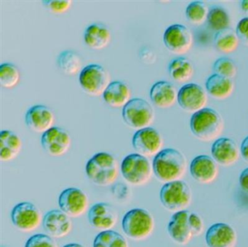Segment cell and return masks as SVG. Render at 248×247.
I'll use <instances>...</instances> for the list:
<instances>
[{
	"mask_svg": "<svg viewBox=\"0 0 248 247\" xmlns=\"http://www.w3.org/2000/svg\"><path fill=\"white\" fill-rule=\"evenodd\" d=\"M152 167L154 174L162 183L177 181L181 180L186 172V158L175 148H165L155 155Z\"/></svg>",
	"mask_w": 248,
	"mask_h": 247,
	"instance_id": "obj_1",
	"label": "cell"
},
{
	"mask_svg": "<svg viewBox=\"0 0 248 247\" xmlns=\"http://www.w3.org/2000/svg\"><path fill=\"white\" fill-rule=\"evenodd\" d=\"M118 161L111 154L100 152L91 157L85 166L88 179L96 185L107 187L115 183L120 174Z\"/></svg>",
	"mask_w": 248,
	"mask_h": 247,
	"instance_id": "obj_2",
	"label": "cell"
},
{
	"mask_svg": "<svg viewBox=\"0 0 248 247\" xmlns=\"http://www.w3.org/2000/svg\"><path fill=\"white\" fill-rule=\"evenodd\" d=\"M193 135L200 140H216L224 129V121L221 115L214 109L205 108L194 113L190 120Z\"/></svg>",
	"mask_w": 248,
	"mask_h": 247,
	"instance_id": "obj_3",
	"label": "cell"
},
{
	"mask_svg": "<svg viewBox=\"0 0 248 247\" xmlns=\"http://www.w3.org/2000/svg\"><path fill=\"white\" fill-rule=\"evenodd\" d=\"M155 227V219L152 214L140 208H135L126 212L122 222L124 233L135 241L147 239L153 233Z\"/></svg>",
	"mask_w": 248,
	"mask_h": 247,
	"instance_id": "obj_4",
	"label": "cell"
},
{
	"mask_svg": "<svg viewBox=\"0 0 248 247\" xmlns=\"http://www.w3.org/2000/svg\"><path fill=\"white\" fill-rule=\"evenodd\" d=\"M162 206L170 212L186 210L191 205L192 192L191 187L182 180L165 183L159 192Z\"/></svg>",
	"mask_w": 248,
	"mask_h": 247,
	"instance_id": "obj_5",
	"label": "cell"
},
{
	"mask_svg": "<svg viewBox=\"0 0 248 247\" xmlns=\"http://www.w3.org/2000/svg\"><path fill=\"white\" fill-rule=\"evenodd\" d=\"M120 171L124 180L134 186L144 185L150 181L154 174L149 160L137 153L124 157L120 165Z\"/></svg>",
	"mask_w": 248,
	"mask_h": 247,
	"instance_id": "obj_6",
	"label": "cell"
},
{
	"mask_svg": "<svg viewBox=\"0 0 248 247\" xmlns=\"http://www.w3.org/2000/svg\"><path fill=\"white\" fill-rule=\"evenodd\" d=\"M150 103L141 98L132 99L123 108V118L129 127L136 130L150 127L155 120Z\"/></svg>",
	"mask_w": 248,
	"mask_h": 247,
	"instance_id": "obj_7",
	"label": "cell"
},
{
	"mask_svg": "<svg viewBox=\"0 0 248 247\" xmlns=\"http://www.w3.org/2000/svg\"><path fill=\"white\" fill-rule=\"evenodd\" d=\"M79 84L91 96H103L111 84V77L106 68L98 64L87 65L79 73Z\"/></svg>",
	"mask_w": 248,
	"mask_h": 247,
	"instance_id": "obj_8",
	"label": "cell"
},
{
	"mask_svg": "<svg viewBox=\"0 0 248 247\" xmlns=\"http://www.w3.org/2000/svg\"><path fill=\"white\" fill-rule=\"evenodd\" d=\"M11 216L14 226L22 232H32L43 224L41 211L31 202H21L16 205Z\"/></svg>",
	"mask_w": 248,
	"mask_h": 247,
	"instance_id": "obj_9",
	"label": "cell"
},
{
	"mask_svg": "<svg viewBox=\"0 0 248 247\" xmlns=\"http://www.w3.org/2000/svg\"><path fill=\"white\" fill-rule=\"evenodd\" d=\"M163 144L161 134L151 126L136 131L132 139L135 151L146 158L157 155L162 151Z\"/></svg>",
	"mask_w": 248,
	"mask_h": 247,
	"instance_id": "obj_10",
	"label": "cell"
},
{
	"mask_svg": "<svg viewBox=\"0 0 248 247\" xmlns=\"http://www.w3.org/2000/svg\"><path fill=\"white\" fill-rule=\"evenodd\" d=\"M61 210L69 217H79L89 207V199L85 192L78 187H68L59 195Z\"/></svg>",
	"mask_w": 248,
	"mask_h": 247,
	"instance_id": "obj_11",
	"label": "cell"
},
{
	"mask_svg": "<svg viewBox=\"0 0 248 247\" xmlns=\"http://www.w3.org/2000/svg\"><path fill=\"white\" fill-rule=\"evenodd\" d=\"M41 145L50 156L65 155L72 146V138L67 131L59 126H53L41 137Z\"/></svg>",
	"mask_w": 248,
	"mask_h": 247,
	"instance_id": "obj_12",
	"label": "cell"
},
{
	"mask_svg": "<svg viewBox=\"0 0 248 247\" xmlns=\"http://www.w3.org/2000/svg\"><path fill=\"white\" fill-rule=\"evenodd\" d=\"M207 100V92L194 83L185 84L178 91V104L183 110L193 114L205 108Z\"/></svg>",
	"mask_w": 248,
	"mask_h": 247,
	"instance_id": "obj_13",
	"label": "cell"
},
{
	"mask_svg": "<svg viewBox=\"0 0 248 247\" xmlns=\"http://www.w3.org/2000/svg\"><path fill=\"white\" fill-rule=\"evenodd\" d=\"M164 43L172 53L184 55L191 48L193 36L191 31L181 24H174L165 30L163 36Z\"/></svg>",
	"mask_w": 248,
	"mask_h": 247,
	"instance_id": "obj_14",
	"label": "cell"
},
{
	"mask_svg": "<svg viewBox=\"0 0 248 247\" xmlns=\"http://www.w3.org/2000/svg\"><path fill=\"white\" fill-rule=\"evenodd\" d=\"M190 215L189 211L175 212L168 223V235L174 242L179 245H186L195 237Z\"/></svg>",
	"mask_w": 248,
	"mask_h": 247,
	"instance_id": "obj_15",
	"label": "cell"
},
{
	"mask_svg": "<svg viewBox=\"0 0 248 247\" xmlns=\"http://www.w3.org/2000/svg\"><path fill=\"white\" fill-rule=\"evenodd\" d=\"M88 221L97 231H111L118 222V212L109 203L100 202L91 206L88 211Z\"/></svg>",
	"mask_w": 248,
	"mask_h": 247,
	"instance_id": "obj_16",
	"label": "cell"
},
{
	"mask_svg": "<svg viewBox=\"0 0 248 247\" xmlns=\"http://www.w3.org/2000/svg\"><path fill=\"white\" fill-rule=\"evenodd\" d=\"M25 122L30 130L37 133L44 134L54 126V113L47 106L36 105L27 110Z\"/></svg>",
	"mask_w": 248,
	"mask_h": 247,
	"instance_id": "obj_17",
	"label": "cell"
},
{
	"mask_svg": "<svg viewBox=\"0 0 248 247\" xmlns=\"http://www.w3.org/2000/svg\"><path fill=\"white\" fill-rule=\"evenodd\" d=\"M70 218L61 209H53L43 216V228L52 238H63L72 231V222Z\"/></svg>",
	"mask_w": 248,
	"mask_h": 247,
	"instance_id": "obj_18",
	"label": "cell"
},
{
	"mask_svg": "<svg viewBox=\"0 0 248 247\" xmlns=\"http://www.w3.org/2000/svg\"><path fill=\"white\" fill-rule=\"evenodd\" d=\"M205 242L208 247H235L237 243V234L229 224L217 222L207 229Z\"/></svg>",
	"mask_w": 248,
	"mask_h": 247,
	"instance_id": "obj_19",
	"label": "cell"
},
{
	"mask_svg": "<svg viewBox=\"0 0 248 247\" xmlns=\"http://www.w3.org/2000/svg\"><path fill=\"white\" fill-rule=\"evenodd\" d=\"M240 154V148L237 143L231 138H218L212 145V157L217 164L223 167H229L236 164Z\"/></svg>",
	"mask_w": 248,
	"mask_h": 247,
	"instance_id": "obj_20",
	"label": "cell"
},
{
	"mask_svg": "<svg viewBox=\"0 0 248 247\" xmlns=\"http://www.w3.org/2000/svg\"><path fill=\"white\" fill-rule=\"evenodd\" d=\"M218 171L217 163L209 155H197L190 164L191 177L202 184L213 183L217 177Z\"/></svg>",
	"mask_w": 248,
	"mask_h": 247,
	"instance_id": "obj_21",
	"label": "cell"
},
{
	"mask_svg": "<svg viewBox=\"0 0 248 247\" xmlns=\"http://www.w3.org/2000/svg\"><path fill=\"white\" fill-rule=\"evenodd\" d=\"M178 93L173 84L166 81L155 83L150 90V98L159 108H169L178 101Z\"/></svg>",
	"mask_w": 248,
	"mask_h": 247,
	"instance_id": "obj_22",
	"label": "cell"
},
{
	"mask_svg": "<svg viewBox=\"0 0 248 247\" xmlns=\"http://www.w3.org/2000/svg\"><path fill=\"white\" fill-rule=\"evenodd\" d=\"M131 95V90L125 83L114 81L107 87L103 98L110 107L123 108L132 100Z\"/></svg>",
	"mask_w": 248,
	"mask_h": 247,
	"instance_id": "obj_23",
	"label": "cell"
},
{
	"mask_svg": "<svg viewBox=\"0 0 248 247\" xmlns=\"http://www.w3.org/2000/svg\"><path fill=\"white\" fill-rule=\"evenodd\" d=\"M111 40L109 29L101 23L90 25L84 33V41L87 46L95 50L107 47Z\"/></svg>",
	"mask_w": 248,
	"mask_h": 247,
	"instance_id": "obj_24",
	"label": "cell"
},
{
	"mask_svg": "<svg viewBox=\"0 0 248 247\" xmlns=\"http://www.w3.org/2000/svg\"><path fill=\"white\" fill-rule=\"evenodd\" d=\"M22 140L15 132L2 130L0 133V159L4 162L15 159L22 149Z\"/></svg>",
	"mask_w": 248,
	"mask_h": 247,
	"instance_id": "obj_25",
	"label": "cell"
},
{
	"mask_svg": "<svg viewBox=\"0 0 248 247\" xmlns=\"http://www.w3.org/2000/svg\"><path fill=\"white\" fill-rule=\"evenodd\" d=\"M206 90L217 100H225L232 95L234 90L233 80L217 74L210 76L205 83Z\"/></svg>",
	"mask_w": 248,
	"mask_h": 247,
	"instance_id": "obj_26",
	"label": "cell"
},
{
	"mask_svg": "<svg viewBox=\"0 0 248 247\" xmlns=\"http://www.w3.org/2000/svg\"><path fill=\"white\" fill-rule=\"evenodd\" d=\"M171 78L178 83L187 82L194 74L192 62L184 57H178L171 61L168 67Z\"/></svg>",
	"mask_w": 248,
	"mask_h": 247,
	"instance_id": "obj_27",
	"label": "cell"
},
{
	"mask_svg": "<svg viewBox=\"0 0 248 247\" xmlns=\"http://www.w3.org/2000/svg\"><path fill=\"white\" fill-rule=\"evenodd\" d=\"M239 41L236 32L231 28H228L216 33L214 43L219 52L229 54L236 50Z\"/></svg>",
	"mask_w": 248,
	"mask_h": 247,
	"instance_id": "obj_28",
	"label": "cell"
},
{
	"mask_svg": "<svg viewBox=\"0 0 248 247\" xmlns=\"http://www.w3.org/2000/svg\"><path fill=\"white\" fill-rule=\"evenodd\" d=\"M82 65L80 57L75 51H63L58 57V67L65 75H76L80 71Z\"/></svg>",
	"mask_w": 248,
	"mask_h": 247,
	"instance_id": "obj_29",
	"label": "cell"
},
{
	"mask_svg": "<svg viewBox=\"0 0 248 247\" xmlns=\"http://www.w3.org/2000/svg\"><path fill=\"white\" fill-rule=\"evenodd\" d=\"M93 247H129L126 238L117 231L100 232L95 236Z\"/></svg>",
	"mask_w": 248,
	"mask_h": 247,
	"instance_id": "obj_30",
	"label": "cell"
},
{
	"mask_svg": "<svg viewBox=\"0 0 248 247\" xmlns=\"http://www.w3.org/2000/svg\"><path fill=\"white\" fill-rule=\"evenodd\" d=\"M207 20L210 29L217 32L228 29L230 24V18L227 12L218 6L209 10Z\"/></svg>",
	"mask_w": 248,
	"mask_h": 247,
	"instance_id": "obj_31",
	"label": "cell"
},
{
	"mask_svg": "<svg viewBox=\"0 0 248 247\" xmlns=\"http://www.w3.org/2000/svg\"><path fill=\"white\" fill-rule=\"evenodd\" d=\"M21 79V72L16 65L5 62L0 65V83L5 89L14 88Z\"/></svg>",
	"mask_w": 248,
	"mask_h": 247,
	"instance_id": "obj_32",
	"label": "cell"
},
{
	"mask_svg": "<svg viewBox=\"0 0 248 247\" xmlns=\"http://www.w3.org/2000/svg\"><path fill=\"white\" fill-rule=\"evenodd\" d=\"M209 10L203 1H195L190 3L186 10V16L190 23L201 25L205 22L208 16Z\"/></svg>",
	"mask_w": 248,
	"mask_h": 247,
	"instance_id": "obj_33",
	"label": "cell"
},
{
	"mask_svg": "<svg viewBox=\"0 0 248 247\" xmlns=\"http://www.w3.org/2000/svg\"><path fill=\"white\" fill-rule=\"evenodd\" d=\"M213 71L215 74L231 78V79L234 78L237 74L236 64L232 59L226 57L218 58L215 62L213 65Z\"/></svg>",
	"mask_w": 248,
	"mask_h": 247,
	"instance_id": "obj_34",
	"label": "cell"
},
{
	"mask_svg": "<svg viewBox=\"0 0 248 247\" xmlns=\"http://www.w3.org/2000/svg\"><path fill=\"white\" fill-rule=\"evenodd\" d=\"M24 247H58L56 241L47 234L39 233L30 237Z\"/></svg>",
	"mask_w": 248,
	"mask_h": 247,
	"instance_id": "obj_35",
	"label": "cell"
},
{
	"mask_svg": "<svg viewBox=\"0 0 248 247\" xmlns=\"http://www.w3.org/2000/svg\"><path fill=\"white\" fill-rule=\"evenodd\" d=\"M73 1L71 0H47L43 1L44 7L50 13L54 14H62L71 8Z\"/></svg>",
	"mask_w": 248,
	"mask_h": 247,
	"instance_id": "obj_36",
	"label": "cell"
},
{
	"mask_svg": "<svg viewBox=\"0 0 248 247\" xmlns=\"http://www.w3.org/2000/svg\"><path fill=\"white\" fill-rule=\"evenodd\" d=\"M236 34L244 45L248 46V17H244L236 26Z\"/></svg>",
	"mask_w": 248,
	"mask_h": 247,
	"instance_id": "obj_37",
	"label": "cell"
},
{
	"mask_svg": "<svg viewBox=\"0 0 248 247\" xmlns=\"http://www.w3.org/2000/svg\"><path fill=\"white\" fill-rule=\"evenodd\" d=\"M239 183L242 190L248 195V167L240 173Z\"/></svg>",
	"mask_w": 248,
	"mask_h": 247,
	"instance_id": "obj_38",
	"label": "cell"
},
{
	"mask_svg": "<svg viewBox=\"0 0 248 247\" xmlns=\"http://www.w3.org/2000/svg\"><path fill=\"white\" fill-rule=\"evenodd\" d=\"M240 153L243 159L248 163V136L243 139L241 144Z\"/></svg>",
	"mask_w": 248,
	"mask_h": 247,
	"instance_id": "obj_39",
	"label": "cell"
},
{
	"mask_svg": "<svg viewBox=\"0 0 248 247\" xmlns=\"http://www.w3.org/2000/svg\"><path fill=\"white\" fill-rule=\"evenodd\" d=\"M240 7L243 13L246 14L248 17V0L240 1Z\"/></svg>",
	"mask_w": 248,
	"mask_h": 247,
	"instance_id": "obj_40",
	"label": "cell"
},
{
	"mask_svg": "<svg viewBox=\"0 0 248 247\" xmlns=\"http://www.w3.org/2000/svg\"><path fill=\"white\" fill-rule=\"evenodd\" d=\"M63 247H85L82 244H77V243H71V244H66Z\"/></svg>",
	"mask_w": 248,
	"mask_h": 247,
	"instance_id": "obj_41",
	"label": "cell"
},
{
	"mask_svg": "<svg viewBox=\"0 0 248 247\" xmlns=\"http://www.w3.org/2000/svg\"><path fill=\"white\" fill-rule=\"evenodd\" d=\"M2 247H4V246H2Z\"/></svg>",
	"mask_w": 248,
	"mask_h": 247,
	"instance_id": "obj_42",
	"label": "cell"
}]
</instances>
